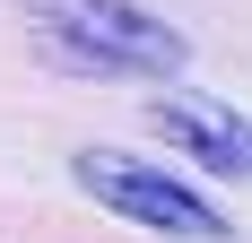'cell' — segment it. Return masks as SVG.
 Here are the masks:
<instances>
[{
	"label": "cell",
	"mask_w": 252,
	"mask_h": 243,
	"mask_svg": "<svg viewBox=\"0 0 252 243\" xmlns=\"http://www.w3.org/2000/svg\"><path fill=\"white\" fill-rule=\"evenodd\" d=\"M26 26L52 61L96 78H174L191 61V44L165 18H148L139 0H26Z\"/></svg>",
	"instance_id": "6da1fadb"
},
{
	"label": "cell",
	"mask_w": 252,
	"mask_h": 243,
	"mask_svg": "<svg viewBox=\"0 0 252 243\" xmlns=\"http://www.w3.org/2000/svg\"><path fill=\"white\" fill-rule=\"evenodd\" d=\"M70 174H78V191L96 200V209H113V217H130V226H148V235H174V243H235V226L218 217L191 182L139 165V156H122V148H78Z\"/></svg>",
	"instance_id": "7a4b0ae2"
},
{
	"label": "cell",
	"mask_w": 252,
	"mask_h": 243,
	"mask_svg": "<svg viewBox=\"0 0 252 243\" xmlns=\"http://www.w3.org/2000/svg\"><path fill=\"white\" fill-rule=\"evenodd\" d=\"M148 130L174 139L183 156H200L209 174L252 182V122L226 113V104H209V96H165V104H148Z\"/></svg>",
	"instance_id": "3957f363"
}]
</instances>
